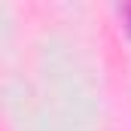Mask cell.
Wrapping results in <instances>:
<instances>
[{"label":"cell","instance_id":"cell-1","mask_svg":"<svg viewBox=\"0 0 131 131\" xmlns=\"http://www.w3.org/2000/svg\"><path fill=\"white\" fill-rule=\"evenodd\" d=\"M122 15H125V31L131 34V6H125V9H122Z\"/></svg>","mask_w":131,"mask_h":131}]
</instances>
